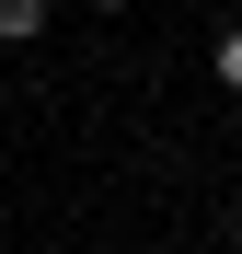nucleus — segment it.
<instances>
[{"label":"nucleus","instance_id":"1","mask_svg":"<svg viewBox=\"0 0 242 254\" xmlns=\"http://www.w3.org/2000/svg\"><path fill=\"white\" fill-rule=\"evenodd\" d=\"M47 12H58V0H0V47H23V35H47Z\"/></svg>","mask_w":242,"mask_h":254},{"label":"nucleus","instance_id":"2","mask_svg":"<svg viewBox=\"0 0 242 254\" xmlns=\"http://www.w3.org/2000/svg\"><path fill=\"white\" fill-rule=\"evenodd\" d=\"M208 69H219V93H242V23H231L219 47H208Z\"/></svg>","mask_w":242,"mask_h":254},{"label":"nucleus","instance_id":"3","mask_svg":"<svg viewBox=\"0 0 242 254\" xmlns=\"http://www.w3.org/2000/svg\"><path fill=\"white\" fill-rule=\"evenodd\" d=\"M81 12H127V0H81Z\"/></svg>","mask_w":242,"mask_h":254}]
</instances>
